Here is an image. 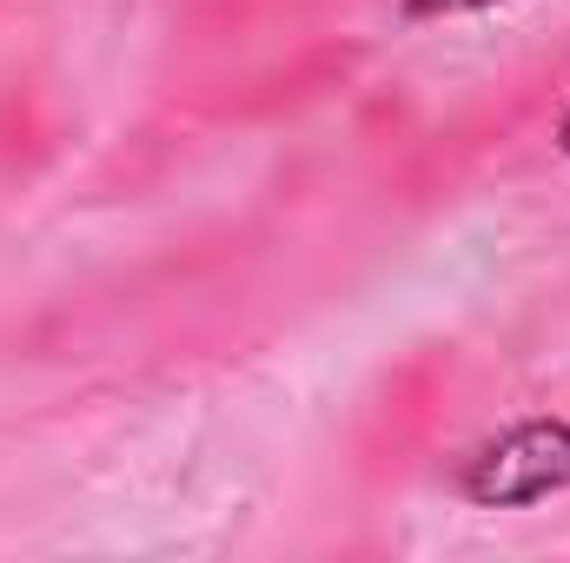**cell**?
Wrapping results in <instances>:
<instances>
[{"mask_svg":"<svg viewBox=\"0 0 570 563\" xmlns=\"http://www.w3.org/2000/svg\"><path fill=\"white\" fill-rule=\"evenodd\" d=\"M558 146H564V152H570V113H564V120H558Z\"/></svg>","mask_w":570,"mask_h":563,"instance_id":"3957f363","label":"cell"},{"mask_svg":"<svg viewBox=\"0 0 570 563\" xmlns=\"http://www.w3.org/2000/svg\"><path fill=\"white\" fill-rule=\"evenodd\" d=\"M504 0H405V20H464V13H491Z\"/></svg>","mask_w":570,"mask_h":563,"instance_id":"7a4b0ae2","label":"cell"},{"mask_svg":"<svg viewBox=\"0 0 570 563\" xmlns=\"http://www.w3.org/2000/svg\"><path fill=\"white\" fill-rule=\"evenodd\" d=\"M458 497L478 511H524L570 491V418H518L471 444L451 471Z\"/></svg>","mask_w":570,"mask_h":563,"instance_id":"6da1fadb","label":"cell"}]
</instances>
